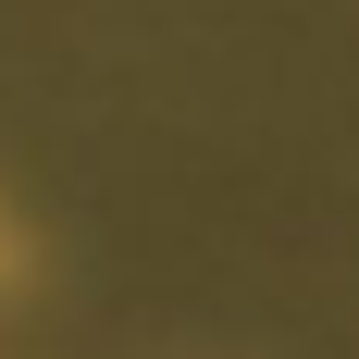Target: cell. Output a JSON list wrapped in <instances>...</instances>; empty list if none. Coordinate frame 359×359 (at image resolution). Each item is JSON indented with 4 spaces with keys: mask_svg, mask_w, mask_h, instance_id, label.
Wrapping results in <instances>:
<instances>
[{
    "mask_svg": "<svg viewBox=\"0 0 359 359\" xmlns=\"http://www.w3.org/2000/svg\"><path fill=\"white\" fill-rule=\"evenodd\" d=\"M25 273H37V236L13 223V198H0V297H25Z\"/></svg>",
    "mask_w": 359,
    "mask_h": 359,
    "instance_id": "cell-1",
    "label": "cell"
}]
</instances>
